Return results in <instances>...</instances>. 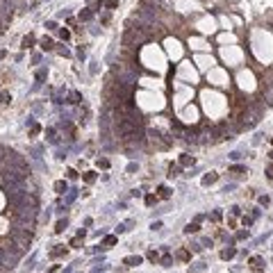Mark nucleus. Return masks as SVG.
<instances>
[{
	"label": "nucleus",
	"instance_id": "1",
	"mask_svg": "<svg viewBox=\"0 0 273 273\" xmlns=\"http://www.w3.org/2000/svg\"><path fill=\"white\" fill-rule=\"evenodd\" d=\"M148 41V32L141 30V27H130L128 32H125V39L123 43L125 46H141V43Z\"/></svg>",
	"mask_w": 273,
	"mask_h": 273
},
{
	"label": "nucleus",
	"instance_id": "2",
	"mask_svg": "<svg viewBox=\"0 0 273 273\" xmlns=\"http://www.w3.org/2000/svg\"><path fill=\"white\" fill-rule=\"evenodd\" d=\"M262 119V107L259 105H248V109L241 114V128H253Z\"/></svg>",
	"mask_w": 273,
	"mask_h": 273
},
{
	"label": "nucleus",
	"instance_id": "3",
	"mask_svg": "<svg viewBox=\"0 0 273 273\" xmlns=\"http://www.w3.org/2000/svg\"><path fill=\"white\" fill-rule=\"evenodd\" d=\"M123 264H125V266H139L141 257H139V255H128V257L123 259Z\"/></svg>",
	"mask_w": 273,
	"mask_h": 273
},
{
	"label": "nucleus",
	"instance_id": "4",
	"mask_svg": "<svg viewBox=\"0 0 273 273\" xmlns=\"http://www.w3.org/2000/svg\"><path fill=\"white\" fill-rule=\"evenodd\" d=\"M207 271V264L205 262H196V264H191L189 266V273H205Z\"/></svg>",
	"mask_w": 273,
	"mask_h": 273
},
{
	"label": "nucleus",
	"instance_id": "5",
	"mask_svg": "<svg viewBox=\"0 0 273 273\" xmlns=\"http://www.w3.org/2000/svg\"><path fill=\"white\" fill-rule=\"evenodd\" d=\"M234 255H237L234 246H228V248H223V250H221V259H232Z\"/></svg>",
	"mask_w": 273,
	"mask_h": 273
},
{
	"label": "nucleus",
	"instance_id": "6",
	"mask_svg": "<svg viewBox=\"0 0 273 273\" xmlns=\"http://www.w3.org/2000/svg\"><path fill=\"white\" fill-rule=\"evenodd\" d=\"M46 75H48V71H46V68H39V71H36V87H39V84H41L43 80H46Z\"/></svg>",
	"mask_w": 273,
	"mask_h": 273
},
{
	"label": "nucleus",
	"instance_id": "7",
	"mask_svg": "<svg viewBox=\"0 0 273 273\" xmlns=\"http://www.w3.org/2000/svg\"><path fill=\"white\" fill-rule=\"evenodd\" d=\"M180 164H182V166H191V164H194V157H191V155H182V157H180Z\"/></svg>",
	"mask_w": 273,
	"mask_h": 273
},
{
	"label": "nucleus",
	"instance_id": "8",
	"mask_svg": "<svg viewBox=\"0 0 273 273\" xmlns=\"http://www.w3.org/2000/svg\"><path fill=\"white\" fill-rule=\"evenodd\" d=\"M160 264H162V266H173V257H171L169 253H166L164 257H162V259H160Z\"/></svg>",
	"mask_w": 273,
	"mask_h": 273
},
{
	"label": "nucleus",
	"instance_id": "9",
	"mask_svg": "<svg viewBox=\"0 0 273 273\" xmlns=\"http://www.w3.org/2000/svg\"><path fill=\"white\" fill-rule=\"evenodd\" d=\"M66 225H68V221H66V219H62V221H57V225H55V232H64V230H66Z\"/></svg>",
	"mask_w": 273,
	"mask_h": 273
},
{
	"label": "nucleus",
	"instance_id": "10",
	"mask_svg": "<svg viewBox=\"0 0 273 273\" xmlns=\"http://www.w3.org/2000/svg\"><path fill=\"white\" fill-rule=\"evenodd\" d=\"M212 182H216V173H209V175H205V178H203V185H212Z\"/></svg>",
	"mask_w": 273,
	"mask_h": 273
},
{
	"label": "nucleus",
	"instance_id": "11",
	"mask_svg": "<svg viewBox=\"0 0 273 273\" xmlns=\"http://www.w3.org/2000/svg\"><path fill=\"white\" fill-rule=\"evenodd\" d=\"M198 230H200V225H198V223H189V225L185 228L187 234H191V232H198Z\"/></svg>",
	"mask_w": 273,
	"mask_h": 273
},
{
	"label": "nucleus",
	"instance_id": "12",
	"mask_svg": "<svg viewBox=\"0 0 273 273\" xmlns=\"http://www.w3.org/2000/svg\"><path fill=\"white\" fill-rule=\"evenodd\" d=\"M250 264H253V266H255V268H259V266H262V264H264V259L259 257V255H255V257H250Z\"/></svg>",
	"mask_w": 273,
	"mask_h": 273
},
{
	"label": "nucleus",
	"instance_id": "13",
	"mask_svg": "<svg viewBox=\"0 0 273 273\" xmlns=\"http://www.w3.org/2000/svg\"><path fill=\"white\" fill-rule=\"evenodd\" d=\"M157 191H160V198H169L171 196V189H169V187H164V185H162Z\"/></svg>",
	"mask_w": 273,
	"mask_h": 273
},
{
	"label": "nucleus",
	"instance_id": "14",
	"mask_svg": "<svg viewBox=\"0 0 273 273\" xmlns=\"http://www.w3.org/2000/svg\"><path fill=\"white\" fill-rule=\"evenodd\" d=\"M132 223H134V221H125V223H121V225H119V228H116V232H119V234H121V232H125V230H130V225H132Z\"/></svg>",
	"mask_w": 273,
	"mask_h": 273
},
{
	"label": "nucleus",
	"instance_id": "15",
	"mask_svg": "<svg viewBox=\"0 0 273 273\" xmlns=\"http://www.w3.org/2000/svg\"><path fill=\"white\" fill-rule=\"evenodd\" d=\"M114 244H116V237H105V241H103V246L105 248H112Z\"/></svg>",
	"mask_w": 273,
	"mask_h": 273
},
{
	"label": "nucleus",
	"instance_id": "16",
	"mask_svg": "<svg viewBox=\"0 0 273 273\" xmlns=\"http://www.w3.org/2000/svg\"><path fill=\"white\" fill-rule=\"evenodd\" d=\"M66 103H71V105L80 103V93H71V96H68V100H66Z\"/></svg>",
	"mask_w": 273,
	"mask_h": 273
},
{
	"label": "nucleus",
	"instance_id": "17",
	"mask_svg": "<svg viewBox=\"0 0 273 273\" xmlns=\"http://www.w3.org/2000/svg\"><path fill=\"white\" fill-rule=\"evenodd\" d=\"M55 189H57V194H64L66 191V182H55Z\"/></svg>",
	"mask_w": 273,
	"mask_h": 273
},
{
	"label": "nucleus",
	"instance_id": "18",
	"mask_svg": "<svg viewBox=\"0 0 273 273\" xmlns=\"http://www.w3.org/2000/svg\"><path fill=\"white\" fill-rule=\"evenodd\" d=\"M148 259H150V262H160V255H157V250H148Z\"/></svg>",
	"mask_w": 273,
	"mask_h": 273
},
{
	"label": "nucleus",
	"instance_id": "19",
	"mask_svg": "<svg viewBox=\"0 0 273 273\" xmlns=\"http://www.w3.org/2000/svg\"><path fill=\"white\" fill-rule=\"evenodd\" d=\"M162 228H164V225H162V221H153V223H150V230H153V232L162 230Z\"/></svg>",
	"mask_w": 273,
	"mask_h": 273
},
{
	"label": "nucleus",
	"instance_id": "20",
	"mask_svg": "<svg viewBox=\"0 0 273 273\" xmlns=\"http://www.w3.org/2000/svg\"><path fill=\"white\" fill-rule=\"evenodd\" d=\"M75 198H77V189H71V191H68V198H66V203H73Z\"/></svg>",
	"mask_w": 273,
	"mask_h": 273
},
{
	"label": "nucleus",
	"instance_id": "21",
	"mask_svg": "<svg viewBox=\"0 0 273 273\" xmlns=\"http://www.w3.org/2000/svg\"><path fill=\"white\" fill-rule=\"evenodd\" d=\"M41 48H43V50H50V48H52V41H50V39H43V41H41Z\"/></svg>",
	"mask_w": 273,
	"mask_h": 273
},
{
	"label": "nucleus",
	"instance_id": "22",
	"mask_svg": "<svg viewBox=\"0 0 273 273\" xmlns=\"http://www.w3.org/2000/svg\"><path fill=\"white\" fill-rule=\"evenodd\" d=\"M169 171H171V173H169L171 178H175V175H180V166H171Z\"/></svg>",
	"mask_w": 273,
	"mask_h": 273
},
{
	"label": "nucleus",
	"instance_id": "23",
	"mask_svg": "<svg viewBox=\"0 0 273 273\" xmlns=\"http://www.w3.org/2000/svg\"><path fill=\"white\" fill-rule=\"evenodd\" d=\"M146 203H148V205H155V203H157V196H153V194H148V196H146Z\"/></svg>",
	"mask_w": 273,
	"mask_h": 273
},
{
	"label": "nucleus",
	"instance_id": "24",
	"mask_svg": "<svg viewBox=\"0 0 273 273\" xmlns=\"http://www.w3.org/2000/svg\"><path fill=\"white\" fill-rule=\"evenodd\" d=\"M32 41H34V36H25V39H23V48H30Z\"/></svg>",
	"mask_w": 273,
	"mask_h": 273
},
{
	"label": "nucleus",
	"instance_id": "25",
	"mask_svg": "<svg viewBox=\"0 0 273 273\" xmlns=\"http://www.w3.org/2000/svg\"><path fill=\"white\" fill-rule=\"evenodd\" d=\"M232 173H244V171H246V166H232Z\"/></svg>",
	"mask_w": 273,
	"mask_h": 273
},
{
	"label": "nucleus",
	"instance_id": "26",
	"mask_svg": "<svg viewBox=\"0 0 273 273\" xmlns=\"http://www.w3.org/2000/svg\"><path fill=\"white\" fill-rule=\"evenodd\" d=\"M200 248H203L200 244H191V246H189V250H194V253H200Z\"/></svg>",
	"mask_w": 273,
	"mask_h": 273
},
{
	"label": "nucleus",
	"instance_id": "27",
	"mask_svg": "<svg viewBox=\"0 0 273 273\" xmlns=\"http://www.w3.org/2000/svg\"><path fill=\"white\" fill-rule=\"evenodd\" d=\"M80 18H82V21H89V18H91V11H82V14H80Z\"/></svg>",
	"mask_w": 273,
	"mask_h": 273
},
{
	"label": "nucleus",
	"instance_id": "28",
	"mask_svg": "<svg viewBox=\"0 0 273 273\" xmlns=\"http://www.w3.org/2000/svg\"><path fill=\"white\" fill-rule=\"evenodd\" d=\"M7 98H9V96H7L5 91H0V103H9V100H7Z\"/></svg>",
	"mask_w": 273,
	"mask_h": 273
},
{
	"label": "nucleus",
	"instance_id": "29",
	"mask_svg": "<svg viewBox=\"0 0 273 273\" xmlns=\"http://www.w3.org/2000/svg\"><path fill=\"white\" fill-rule=\"evenodd\" d=\"M262 137H264V134H255V139H253V146H257L259 141H262Z\"/></svg>",
	"mask_w": 273,
	"mask_h": 273
},
{
	"label": "nucleus",
	"instance_id": "30",
	"mask_svg": "<svg viewBox=\"0 0 273 273\" xmlns=\"http://www.w3.org/2000/svg\"><path fill=\"white\" fill-rule=\"evenodd\" d=\"M239 157H241V153H239V150H234V153H230V160H239Z\"/></svg>",
	"mask_w": 273,
	"mask_h": 273
},
{
	"label": "nucleus",
	"instance_id": "31",
	"mask_svg": "<svg viewBox=\"0 0 273 273\" xmlns=\"http://www.w3.org/2000/svg\"><path fill=\"white\" fill-rule=\"evenodd\" d=\"M230 212H232V214H234V216H239V212H241V209H239L237 205H232V207H230Z\"/></svg>",
	"mask_w": 273,
	"mask_h": 273
},
{
	"label": "nucleus",
	"instance_id": "32",
	"mask_svg": "<svg viewBox=\"0 0 273 273\" xmlns=\"http://www.w3.org/2000/svg\"><path fill=\"white\" fill-rule=\"evenodd\" d=\"M84 180H87V182H93V180H96V175H93V173H87V175H84Z\"/></svg>",
	"mask_w": 273,
	"mask_h": 273
},
{
	"label": "nucleus",
	"instance_id": "33",
	"mask_svg": "<svg viewBox=\"0 0 273 273\" xmlns=\"http://www.w3.org/2000/svg\"><path fill=\"white\" fill-rule=\"evenodd\" d=\"M89 71H91V75H96V73H98V66H96V62H91V68H89Z\"/></svg>",
	"mask_w": 273,
	"mask_h": 273
},
{
	"label": "nucleus",
	"instance_id": "34",
	"mask_svg": "<svg viewBox=\"0 0 273 273\" xmlns=\"http://www.w3.org/2000/svg\"><path fill=\"white\" fill-rule=\"evenodd\" d=\"M46 27H48V30H55L57 23H55V21H48V23H46Z\"/></svg>",
	"mask_w": 273,
	"mask_h": 273
},
{
	"label": "nucleus",
	"instance_id": "35",
	"mask_svg": "<svg viewBox=\"0 0 273 273\" xmlns=\"http://www.w3.org/2000/svg\"><path fill=\"white\" fill-rule=\"evenodd\" d=\"M234 187H237V185H225V187H223V191H225V194H230V191L234 189Z\"/></svg>",
	"mask_w": 273,
	"mask_h": 273
},
{
	"label": "nucleus",
	"instance_id": "36",
	"mask_svg": "<svg viewBox=\"0 0 273 273\" xmlns=\"http://www.w3.org/2000/svg\"><path fill=\"white\" fill-rule=\"evenodd\" d=\"M241 221H244V225H246V228H248V225H253V219H248V216H244Z\"/></svg>",
	"mask_w": 273,
	"mask_h": 273
},
{
	"label": "nucleus",
	"instance_id": "37",
	"mask_svg": "<svg viewBox=\"0 0 273 273\" xmlns=\"http://www.w3.org/2000/svg\"><path fill=\"white\" fill-rule=\"evenodd\" d=\"M98 166H103V169H107V166H109V162H107V160H98Z\"/></svg>",
	"mask_w": 273,
	"mask_h": 273
},
{
	"label": "nucleus",
	"instance_id": "38",
	"mask_svg": "<svg viewBox=\"0 0 273 273\" xmlns=\"http://www.w3.org/2000/svg\"><path fill=\"white\" fill-rule=\"evenodd\" d=\"M178 257H180V259H187L189 255H187V250H180V253H178Z\"/></svg>",
	"mask_w": 273,
	"mask_h": 273
},
{
	"label": "nucleus",
	"instance_id": "39",
	"mask_svg": "<svg viewBox=\"0 0 273 273\" xmlns=\"http://www.w3.org/2000/svg\"><path fill=\"white\" fill-rule=\"evenodd\" d=\"M246 237H248V232H244V230L237 232V239H246Z\"/></svg>",
	"mask_w": 273,
	"mask_h": 273
},
{
	"label": "nucleus",
	"instance_id": "40",
	"mask_svg": "<svg viewBox=\"0 0 273 273\" xmlns=\"http://www.w3.org/2000/svg\"><path fill=\"white\" fill-rule=\"evenodd\" d=\"M200 246H207V248H212V239H203V244Z\"/></svg>",
	"mask_w": 273,
	"mask_h": 273
},
{
	"label": "nucleus",
	"instance_id": "41",
	"mask_svg": "<svg viewBox=\"0 0 273 273\" xmlns=\"http://www.w3.org/2000/svg\"><path fill=\"white\" fill-rule=\"evenodd\" d=\"M119 5V0H107V7H116Z\"/></svg>",
	"mask_w": 273,
	"mask_h": 273
},
{
	"label": "nucleus",
	"instance_id": "42",
	"mask_svg": "<svg viewBox=\"0 0 273 273\" xmlns=\"http://www.w3.org/2000/svg\"><path fill=\"white\" fill-rule=\"evenodd\" d=\"M266 173H268V178L273 180V166H268V171H266Z\"/></svg>",
	"mask_w": 273,
	"mask_h": 273
},
{
	"label": "nucleus",
	"instance_id": "43",
	"mask_svg": "<svg viewBox=\"0 0 273 273\" xmlns=\"http://www.w3.org/2000/svg\"><path fill=\"white\" fill-rule=\"evenodd\" d=\"M268 155H271V160H273V153H268Z\"/></svg>",
	"mask_w": 273,
	"mask_h": 273
}]
</instances>
